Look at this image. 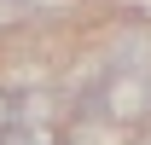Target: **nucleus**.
I'll use <instances>...</instances> for the list:
<instances>
[{"label": "nucleus", "mask_w": 151, "mask_h": 145, "mask_svg": "<svg viewBox=\"0 0 151 145\" xmlns=\"http://www.w3.org/2000/svg\"><path fill=\"white\" fill-rule=\"evenodd\" d=\"M105 70L111 75H128V70H151V35L145 29H122L116 41H105Z\"/></svg>", "instance_id": "obj_1"}, {"label": "nucleus", "mask_w": 151, "mask_h": 145, "mask_svg": "<svg viewBox=\"0 0 151 145\" xmlns=\"http://www.w3.org/2000/svg\"><path fill=\"white\" fill-rule=\"evenodd\" d=\"M64 145H128V128H111V122H76Z\"/></svg>", "instance_id": "obj_2"}, {"label": "nucleus", "mask_w": 151, "mask_h": 145, "mask_svg": "<svg viewBox=\"0 0 151 145\" xmlns=\"http://www.w3.org/2000/svg\"><path fill=\"white\" fill-rule=\"evenodd\" d=\"M0 145H64L58 139V128H29V122H12L0 134Z\"/></svg>", "instance_id": "obj_3"}, {"label": "nucleus", "mask_w": 151, "mask_h": 145, "mask_svg": "<svg viewBox=\"0 0 151 145\" xmlns=\"http://www.w3.org/2000/svg\"><path fill=\"white\" fill-rule=\"evenodd\" d=\"M23 18H29L23 0H0V29H6V23H23Z\"/></svg>", "instance_id": "obj_4"}, {"label": "nucleus", "mask_w": 151, "mask_h": 145, "mask_svg": "<svg viewBox=\"0 0 151 145\" xmlns=\"http://www.w3.org/2000/svg\"><path fill=\"white\" fill-rule=\"evenodd\" d=\"M6 128H12V93L0 87V134H6Z\"/></svg>", "instance_id": "obj_5"}]
</instances>
